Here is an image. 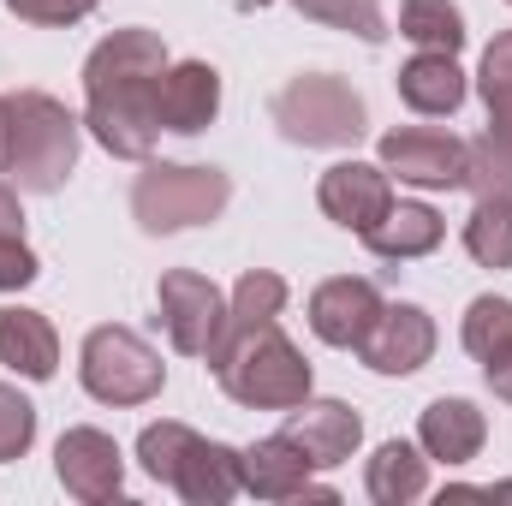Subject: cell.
I'll return each mask as SVG.
<instances>
[{
  "label": "cell",
  "mask_w": 512,
  "mask_h": 506,
  "mask_svg": "<svg viewBox=\"0 0 512 506\" xmlns=\"http://www.w3.org/2000/svg\"><path fill=\"white\" fill-rule=\"evenodd\" d=\"M167 42L143 24H126L102 36L84 60V131L114 155V161H149L161 137L155 84L167 72Z\"/></svg>",
  "instance_id": "obj_1"
},
{
  "label": "cell",
  "mask_w": 512,
  "mask_h": 506,
  "mask_svg": "<svg viewBox=\"0 0 512 506\" xmlns=\"http://www.w3.org/2000/svg\"><path fill=\"white\" fill-rule=\"evenodd\" d=\"M209 370L221 381V393L245 411H292L298 399H310V358L286 340L280 322L221 340L209 352Z\"/></svg>",
  "instance_id": "obj_2"
},
{
  "label": "cell",
  "mask_w": 512,
  "mask_h": 506,
  "mask_svg": "<svg viewBox=\"0 0 512 506\" xmlns=\"http://www.w3.org/2000/svg\"><path fill=\"white\" fill-rule=\"evenodd\" d=\"M12 185L30 191V197H54L72 167H78V143H84V120L48 96V90H12Z\"/></svg>",
  "instance_id": "obj_3"
},
{
  "label": "cell",
  "mask_w": 512,
  "mask_h": 506,
  "mask_svg": "<svg viewBox=\"0 0 512 506\" xmlns=\"http://www.w3.org/2000/svg\"><path fill=\"white\" fill-rule=\"evenodd\" d=\"M233 203V179L221 167H191V161H143V173L131 179V221L155 239L185 233V227H209L221 221V209Z\"/></svg>",
  "instance_id": "obj_4"
},
{
  "label": "cell",
  "mask_w": 512,
  "mask_h": 506,
  "mask_svg": "<svg viewBox=\"0 0 512 506\" xmlns=\"http://www.w3.org/2000/svg\"><path fill=\"white\" fill-rule=\"evenodd\" d=\"M268 114H274L280 137L298 143V149H352L370 131L364 96L346 78H334V72H298L268 102Z\"/></svg>",
  "instance_id": "obj_5"
},
{
  "label": "cell",
  "mask_w": 512,
  "mask_h": 506,
  "mask_svg": "<svg viewBox=\"0 0 512 506\" xmlns=\"http://www.w3.org/2000/svg\"><path fill=\"white\" fill-rule=\"evenodd\" d=\"M78 381H84V393H90L96 405L131 411V405L161 399L167 364H161V352H155L137 328L102 322V328H90L84 346H78Z\"/></svg>",
  "instance_id": "obj_6"
},
{
  "label": "cell",
  "mask_w": 512,
  "mask_h": 506,
  "mask_svg": "<svg viewBox=\"0 0 512 506\" xmlns=\"http://www.w3.org/2000/svg\"><path fill=\"white\" fill-rule=\"evenodd\" d=\"M387 179L417 191H465V137L441 126H393L376 143Z\"/></svg>",
  "instance_id": "obj_7"
},
{
  "label": "cell",
  "mask_w": 512,
  "mask_h": 506,
  "mask_svg": "<svg viewBox=\"0 0 512 506\" xmlns=\"http://www.w3.org/2000/svg\"><path fill=\"white\" fill-rule=\"evenodd\" d=\"M155 304H161V328L173 340V352L185 358H209L215 340H221V322H227V298L209 274L197 268H167L161 286H155Z\"/></svg>",
  "instance_id": "obj_8"
},
{
  "label": "cell",
  "mask_w": 512,
  "mask_h": 506,
  "mask_svg": "<svg viewBox=\"0 0 512 506\" xmlns=\"http://www.w3.org/2000/svg\"><path fill=\"white\" fill-rule=\"evenodd\" d=\"M54 477H60V489L72 501H84V506L120 501V489H126V453H120V441L108 429L78 423V429H66L54 441Z\"/></svg>",
  "instance_id": "obj_9"
},
{
  "label": "cell",
  "mask_w": 512,
  "mask_h": 506,
  "mask_svg": "<svg viewBox=\"0 0 512 506\" xmlns=\"http://www.w3.org/2000/svg\"><path fill=\"white\" fill-rule=\"evenodd\" d=\"M316 209L334 221V227H346V233H370L376 221H382L387 209H393V179H387L382 161H334L322 179H316Z\"/></svg>",
  "instance_id": "obj_10"
},
{
  "label": "cell",
  "mask_w": 512,
  "mask_h": 506,
  "mask_svg": "<svg viewBox=\"0 0 512 506\" xmlns=\"http://www.w3.org/2000/svg\"><path fill=\"white\" fill-rule=\"evenodd\" d=\"M382 304L387 298H382L376 280H364V274H334V280H322V286L310 292V334H316L322 346H334V352H358L364 334L376 328Z\"/></svg>",
  "instance_id": "obj_11"
},
{
  "label": "cell",
  "mask_w": 512,
  "mask_h": 506,
  "mask_svg": "<svg viewBox=\"0 0 512 506\" xmlns=\"http://www.w3.org/2000/svg\"><path fill=\"white\" fill-rule=\"evenodd\" d=\"M435 316L423 310V304H382V316H376V328L364 334V346H358V358H364V370H376V376H417L429 358H435Z\"/></svg>",
  "instance_id": "obj_12"
},
{
  "label": "cell",
  "mask_w": 512,
  "mask_h": 506,
  "mask_svg": "<svg viewBox=\"0 0 512 506\" xmlns=\"http://www.w3.org/2000/svg\"><path fill=\"white\" fill-rule=\"evenodd\" d=\"M280 435L310 459V471H334V465H346V459L358 453L364 417H358L346 399H298V405L286 411V429H280Z\"/></svg>",
  "instance_id": "obj_13"
},
{
  "label": "cell",
  "mask_w": 512,
  "mask_h": 506,
  "mask_svg": "<svg viewBox=\"0 0 512 506\" xmlns=\"http://www.w3.org/2000/svg\"><path fill=\"white\" fill-rule=\"evenodd\" d=\"M239 465H245V495H256V501H340V489L310 483V459L286 435H262L256 447L239 453Z\"/></svg>",
  "instance_id": "obj_14"
},
{
  "label": "cell",
  "mask_w": 512,
  "mask_h": 506,
  "mask_svg": "<svg viewBox=\"0 0 512 506\" xmlns=\"http://www.w3.org/2000/svg\"><path fill=\"white\" fill-rule=\"evenodd\" d=\"M155 108H161V131H179V137L209 131L221 114V72L209 60H173L155 84Z\"/></svg>",
  "instance_id": "obj_15"
},
{
  "label": "cell",
  "mask_w": 512,
  "mask_h": 506,
  "mask_svg": "<svg viewBox=\"0 0 512 506\" xmlns=\"http://www.w3.org/2000/svg\"><path fill=\"white\" fill-rule=\"evenodd\" d=\"M483 441H489V417L477 411V399H429L423 405V417H417V447L429 453V459H441V465H471L477 453H483Z\"/></svg>",
  "instance_id": "obj_16"
},
{
  "label": "cell",
  "mask_w": 512,
  "mask_h": 506,
  "mask_svg": "<svg viewBox=\"0 0 512 506\" xmlns=\"http://www.w3.org/2000/svg\"><path fill=\"white\" fill-rule=\"evenodd\" d=\"M393 84H399V102L423 120H453L471 96V84L459 72V54H411Z\"/></svg>",
  "instance_id": "obj_17"
},
{
  "label": "cell",
  "mask_w": 512,
  "mask_h": 506,
  "mask_svg": "<svg viewBox=\"0 0 512 506\" xmlns=\"http://www.w3.org/2000/svg\"><path fill=\"white\" fill-rule=\"evenodd\" d=\"M245 447H227V441H203L185 453V465L173 471V495L185 506H227L233 495H245V465H239Z\"/></svg>",
  "instance_id": "obj_18"
},
{
  "label": "cell",
  "mask_w": 512,
  "mask_h": 506,
  "mask_svg": "<svg viewBox=\"0 0 512 506\" xmlns=\"http://www.w3.org/2000/svg\"><path fill=\"white\" fill-rule=\"evenodd\" d=\"M0 364L24 381H54L60 370V334L42 310L0 304Z\"/></svg>",
  "instance_id": "obj_19"
},
{
  "label": "cell",
  "mask_w": 512,
  "mask_h": 506,
  "mask_svg": "<svg viewBox=\"0 0 512 506\" xmlns=\"http://www.w3.org/2000/svg\"><path fill=\"white\" fill-rule=\"evenodd\" d=\"M441 239H447V221L429 203H393L382 221L364 233L370 256H382V262H417V256L441 251Z\"/></svg>",
  "instance_id": "obj_20"
},
{
  "label": "cell",
  "mask_w": 512,
  "mask_h": 506,
  "mask_svg": "<svg viewBox=\"0 0 512 506\" xmlns=\"http://www.w3.org/2000/svg\"><path fill=\"white\" fill-rule=\"evenodd\" d=\"M364 495L376 506H411L429 495V453L411 441H382L364 465Z\"/></svg>",
  "instance_id": "obj_21"
},
{
  "label": "cell",
  "mask_w": 512,
  "mask_h": 506,
  "mask_svg": "<svg viewBox=\"0 0 512 506\" xmlns=\"http://www.w3.org/2000/svg\"><path fill=\"white\" fill-rule=\"evenodd\" d=\"M286 298H292L286 274H274V268H245V274H239V286H233V298H227L221 340H233V334H251V328H262V322H280ZM221 340H215V346H221Z\"/></svg>",
  "instance_id": "obj_22"
},
{
  "label": "cell",
  "mask_w": 512,
  "mask_h": 506,
  "mask_svg": "<svg viewBox=\"0 0 512 506\" xmlns=\"http://www.w3.org/2000/svg\"><path fill=\"white\" fill-rule=\"evenodd\" d=\"M399 36L417 54H459L465 48V12L453 0H405L399 6Z\"/></svg>",
  "instance_id": "obj_23"
},
{
  "label": "cell",
  "mask_w": 512,
  "mask_h": 506,
  "mask_svg": "<svg viewBox=\"0 0 512 506\" xmlns=\"http://www.w3.org/2000/svg\"><path fill=\"white\" fill-rule=\"evenodd\" d=\"M465 251L477 268H512V197H477L465 221Z\"/></svg>",
  "instance_id": "obj_24"
},
{
  "label": "cell",
  "mask_w": 512,
  "mask_h": 506,
  "mask_svg": "<svg viewBox=\"0 0 512 506\" xmlns=\"http://www.w3.org/2000/svg\"><path fill=\"white\" fill-rule=\"evenodd\" d=\"M459 346H465L477 364L512 352V298H495V292L471 298V310H465V322H459Z\"/></svg>",
  "instance_id": "obj_25"
},
{
  "label": "cell",
  "mask_w": 512,
  "mask_h": 506,
  "mask_svg": "<svg viewBox=\"0 0 512 506\" xmlns=\"http://www.w3.org/2000/svg\"><path fill=\"white\" fill-rule=\"evenodd\" d=\"M477 96H483V108H489V131L512 143V30H501V36L483 48Z\"/></svg>",
  "instance_id": "obj_26"
},
{
  "label": "cell",
  "mask_w": 512,
  "mask_h": 506,
  "mask_svg": "<svg viewBox=\"0 0 512 506\" xmlns=\"http://www.w3.org/2000/svg\"><path fill=\"white\" fill-rule=\"evenodd\" d=\"M465 191L471 197H512V143L483 131L465 143Z\"/></svg>",
  "instance_id": "obj_27"
},
{
  "label": "cell",
  "mask_w": 512,
  "mask_h": 506,
  "mask_svg": "<svg viewBox=\"0 0 512 506\" xmlns=\"http://www.w3.org/2000/svg\"><path fill=\"white\" fill-rule=\"evenodd\" d=\"M304 18L328 24V30H346L358 42H387V12L382 0H292Z\"/></svg>",
  "instance_id": "obj_28"
},
{
  "label": "cell",
  "mask_w": 512,
  "mask_h": 506,
  "mask_svg": "<svg viewBox=\"0 0 512 506\" xmlns=\"http://www.w3.org/2000/svg\"><path fill=\"white\" fill-rule=\"evenodd\" d=\"M197 447V429L191 423H173V417H161V423H149L143 435H137V465L155 477V483H173V471L185 465V453Z\"/></svg>",
  "instance_id": "obj_29"
},
{
  "label": "cell",
  "mask_w": 512,
  "mask_h": 506,
  "mask_svg": "<svg viewBox=\"0 0 512 506\" xmlns=\"http://www.w3.org/2000/svg\"><path fill=\"white\" fill-rule=\"evenodd\" d=\"M30 447H36V405L12 381H0V465L24 459Z\"/></svg>",
  "instance_id": "obj_30"
},
{
  "label": "cell",
  "mask_w": 512,
  "mask_h": 506,
  "mask_svg": "<svg viewBox=\"0 0 512 506\" xmlns=\"http://www.w3.org/2000/svg\"><path fill=\"white\" fill-rule=\"evenodd\" d=\"M6 6L36 30H66V24H84L102 0H6Z\"/></svg>",
  "instance_id": "obj_31"
},
{
  "label": "cell",
  "mask_w": 512,
  "mask_h": 506,
  "mask_svg": "<svg viewBox=\"0 0 512 506\" xmlns=\"http://www.w3.org/2000/svg\"><path fill=\"white\" fill-rule=\"evenodd\" d=\"M36 274L42 268H36V251L24 239H0V292H24Z\"/></svg>",
  "instance_id": "obj_32"
},
{
  "label": "cell",
  "mask_w": 512,
  "mask_h": 506,
  "mask_svg": "<svg viewBox=\"0 0 512 506\" xmlns=\"http://www.w3.org/2000/svg\"><path fill=\"white\" fill-rule=\"evenodd\" d=\"M0 239H24V209H18V185L0 173Z\"/></svg>",
  "instance_id": "obj_33"
},
{
  "label": "cell",
  "mask_w": 512,
  "mask_h": 506,
  "mask_svg": "<svg viewBox=\"0 0 512 506\" xmlns=\"http://www.w3.org/2000/svg\"><path fill=\"white\" fill-rule=\"evenodd\" d=\"M483 381H489V393H495V399H507V405H512V352L489 358V364H483Z\"/></svg>",
  "instance_id": "obj_34"
},
{
  "label": "cell",
  "mask_w": 512,
  "mask_h": 506,
  "mask_svg": "<svg viewBox=\"0 0 512 506\" xmlns=\"http://www.w3.org/2000/svg\"><path fill=\"white\" fill-rule=\"evenodd\" d=\"M6 161H12V102L0 96V173H6Z\"/></svg>",
  "instance_id": "obj_35"
},
{
  "label": "cell",
  "mask_w": 512,
  "mask_h": 506,
  "mask_svg": "<svg viewBox=\"0 0 512 506\" xmlns=\"http://www.w3.org/2000/svg\"><path fill=\"white\" fill-rule=\"evenodd\" d=\"M483 495H489V501H512V477L507 483H495V489H483Z\"/></svg>",
  "instance_id": "obj_36"
},
{
  "label": "cell",
  "mask_w": 512,
  "mask_h": 506,
  "mask_svg": "<svg viewBox=\"0 0 512 506\" xmlns=\"http://www.w3.org/2000/svg\"><path fill=\"white\" fill-rule=\"evenodd\" d=\"M239 6H274V0H239Z\"/></svg>",
  "instance_id": "obj_37"
},
{
  "label": "cell",
  "mask_w": 512,
  "mask_h": 506,
  "mask_svg": "<svg viewBox=\"0 0 512 506\" xmlns=\"http://www.w3.org/2000/svg\"><path fill=\"white\" fill-rule=\"evenodd\" d=\"M507 6H512V0H507Z\"/></svg>",
  "instance_id": "obj_38"
}]
</instances>
